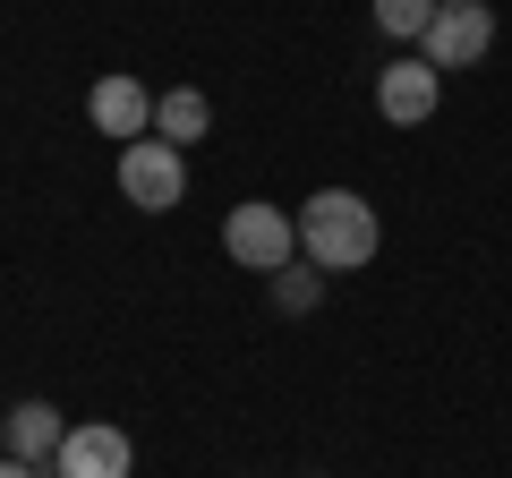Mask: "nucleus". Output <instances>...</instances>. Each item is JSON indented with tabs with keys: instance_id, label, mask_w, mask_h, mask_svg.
<instances>
[{
	"instance_id": "nucleus-1",
	"label": "nucleus",
	"mask_w": 512,
	"mask_h": 478,
	"mask_svg": "<svg viewBox=\"0 0 512 478\" xmlns=\"http://www.w3.org/2000/svg\"><path fill=\"white\" fill-rule=\"evenodd\" d=\"M376 248H384V222H376V205H367L359 188H316V197L299 205V257L308 265L359 274Z\"/></svg>"
},
{
	"instance_id": "nucleus-2",
	"label": "nucleus",
	"mask_w": 512,
	"mask_h": 478,
	"mask_svg": "<svg viewBox=\"0 0 512 478\" xmlns=\"http://www.w3.org/2000/svg\"><path fill=\"white\" fill-rule=\"evenodd\" d=\"M222 248H231V265H248V274H282V265H299V222L282 214V205L248 197L222 222Z\"/></svg>"
},
{
	"instance_id": "nucleus-3",
	"label": "nucleus",
	"mask_w": 512,
	"mask_h": 478,
	"mask_svg": "<svg viewBox=\"0 0 512 478\" xmlns=\"http://www.w3.org/2000/svg\"><path fill=\"white\" fill-rule=\"evenodd\" d=\"M495 52V9L487 0H436L427 18V69H478Z\"/></svg>"
},
{
	"instance_id": "nucleus-4",
	"label": "nucleus",
	"mask_w": 512,
	"mask_h": 478,
	"mask_svg": "<svg viewBox=\"0 0 512 478\" xmlns=\"http://www.w3.org/2000/svg\"><path fill=\"white\" fill-rule=\"evenodd\" d=\"M120 197L146 205V214H171V205L188 197V163L180 146H163V137H137V146H120Z\"/></svg>"
},
{
	"instance_id": "nucleus-5",
	"label": "nucleus",
	"mask_w": 512,
	"mask_h": 478,
	"mask_svg": "<svg viewBox=\"0 0 512 478\" xmlns=\"http://www.w3.org/2000/svg\"><path fill=\"white\" fill-rule=\"evenodd\" d=\"M436 103H444V69H427V52L419 60H384L376 69V111L393 120V129H427Z\"/></svg>"
},
{
	"instance_id": "nucleus-6",
	"label": "nucleus",
	"mask_w": 512,
	"mask_h": 478,
	"mask_svg": "<svg viewBox=\"0 0 512 478\" xmlns=\"http://www.w3.org/2000/svg\"><path fill=\"white\" fill-rule=\"evenodd\" d=\"M86 111H94V129L103 137H120V146H137V137H154V94L137 86V77H94V94H86Z\"/></svg>"
},
{
	"instance_id": "nucleus-7",
	"label": "nucleus",
	"mask_w": 512,
	"mask_h": 478,
	"mask_svg": "<svg viewBox=\"0 0 512 478\" xmlns=\"http://www.w3.org/2000/svg\"><path fill=\"white\" fill-rule=\"evenodd\" d=\"M60 478H128L137 470V444L120 436V427H69V444L52 453Z\"/></svg>"
},
{
	"instance_id": "nucleus-8",
	"label": "nucleus",
	"mask_w": 512,
	"mask_h": 478,
	"mask_svg": "<svg viewBox=\"0 0 512 478\" xmlns=\"http://www.w3.org/2000/svg\"><path fill=\"white\" fill-rule=\"evenodd\" d=\"M0 444H9V461H52L69 444V419L52 402H18V410H0Z\"/></svg>"
},
{
	"instance_id": "nucleus-9",
	"label": "nucleus",
	"mask_w": 512,
	"mask_h": 478,
	"mask_svg": "<svg viewBox=\"0 0 512 478\" xmlns=\"http://www.w3.org/2000/svg\"><path fill=\"white\" fill-rule=\"evenodd\" d=\"M205 129H214V103H205L197 86H171L163 103H154V137H163V146H197Z\"/></svg>"
},
{
	"instance_id": "nucleus-10",
	"label": "nucleus",
	"mask_w": 512,
	"mask_h": 478,
	"mask_svg": "<svg viewBox=\"0 0 512 478\" xmlns=\"http://www.w3.org/2000/svg\"><path fill=\"white\" fill-rule=\"evenodd\" d=\"M316 299H325V265L299 257V265H282V274H274V308H282V316H308Z\"/></svg>"
},
{
	"instance_id": "nucleus-11",
	"label": "nucleus",
	"mask_w": 512,
	"mask_h": 478,
	"mask_svg": "<svg viewBox=\"0 0 512 478\" xmlns=\"http://www.w3.org/2000/svg\"><path fill=\"white\" fill-rule=\"evenodd\" d=\"M427 18H436V0H376V26L393 43H427Z\"/></svg>"
},
{
	"instance_id": "nucleus-12",
	"label": "nucleus",
	"mask_w": 512,
	"mask_h": 478,
	"mask_svg": "<svg viewBox=\"0 0 512 478\" xmlns=\"http://www.w3.org/2000/svg\"><path fill=\"white\" fill-rule=\"evenodd\" d=\"M0 478H43V470H35V461H0Z\"/></svg>"
}]
</instances>
